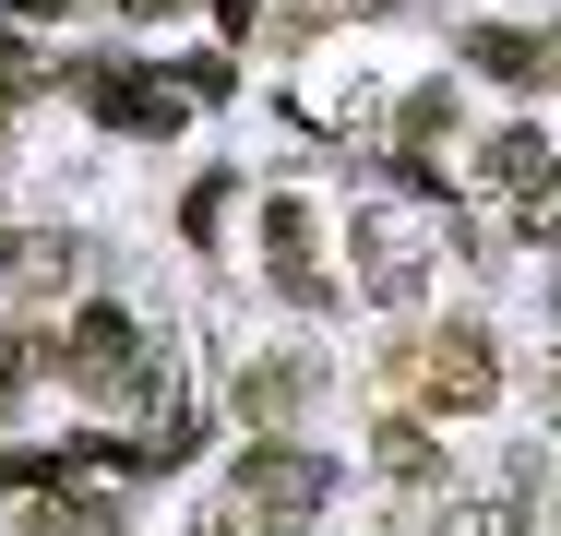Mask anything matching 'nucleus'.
Masks as SVG:
<instances>
[{
	"label": "nucleus",
	"mask_w": 561,
	"mask_h": 536,
	"mask_svg": "<svg viewBox=\"0 0 561 536\" xmlns=\"http://www.w3.org/2000/svg\"><path fill=\"white\" fill-rule=\"evenodd\" d=\"M394 167H407V179L358 203V287H370L382 311H407V299H419V275L454 250V214L419 191V155H394Z\"/></svg>",
	"instance_id": "obj_1"
},
{
	"label": "nucleus",
	"mask_w": 561,
	"mask_h": 536,
	"mask_svg": "<svg viewBox=\"0 0 561 536\" xmlns=\"http://www.w3.org/2000/svg\"><path fill=\"white\" fill-rule=\"evenodd\" d=\"M60 370H72L96 406L156 394V370H144V322H131V311H84V322H72V346H60Z\"/></svg>",
	"instance_id": "obj_2"
},
{
	"label": "nucleus",
	"mask_w": 561,
	"mask_h": 536,
	"mask_svg": "<svg viewBox=\"0 0 561 536\" xmlns=\"http://www.w3.org/2000/svg\"><path fill=\"white\" fill-rule=\"evenodd\" d=\"M490 203H502L514 238H561V155L538 131H502L490 143Z\"/></svg>",
	"instance_id": "obj_3"
},
{
	"label": "nucleus",
	"mask_w": 561,
	"mask_h": 536,
	"mask_svg": "<svg viewBox=\"0 0 561 536\" xmlns=\"http://www.w3.org/2000/svg\"><path fill=\"white\" fill-rule=\"evenodd\" d=\"M419 394H431L443 418H478V406L502 394V358H490V334H478V322H443V334L419 346Z\"/></svg>",
	"instance_id": "obj_4"
},
{
	"label": "nucleus",
	"mask_w": 561,
	"mask_h": 536,
	"mask_svg": "<svg viewBox=\"0 0 561 536\" xmlns=\"http://www.w3.org/2000/svg\"><path fill=\"white\" fill-rule=\"evenodd\" d=\"M323 489H335V465H323V453H299V441H263V453L239 465V513H275V525L323 513Z\"/></svg>",
	"instance_id": "obj_5"
},
{
	"label": "nucleus",
	"mask_w": 561,
	"mask_h": 536,
	"mask_svg": "<svg viewBox=\"0 0 561 536\" xmlns=\"http://www.w3.org/2000/svg\"><path fill=\"white\" fill-rule=\"evenodd\" d=\"M84 96H96L108 131H180L192 84H156V72H131V60H96V72H84Z\"/></svg>",
	"instance_id": "obj_6"
},
{
	"label": "nucleus",
	"mask_w": 561,
	"mask_h": 536,
	"mask_svg": "<svg viewBox=\"0 0 561 536\" xmlns=\"http://www.w3.org/2000/svg\"><path fill=\"white\" fill-rule=\"evenodd\" d=\"M263 263H275V287H287L299 311H323V299H335V275L311 263V203H299V191H275V203H263Z\"/></svg>",
	"instance_id": "obj_7"
},
{
	"label": "nucleus",
	"mask_w": 561,
	"mask_h": 536,
	"mask_svg": "<svg viewBox=\"0 0 561 536\" xmlns=\"http://www.w3.org/2000/svg\"><path fill=\"white\" fill-rule=\"evenodd\" d=\"M24 536H119V513L96 489H72V477H60V489L36 477V489H24Z\"/></svg>",
	"instance_id": "obj_8"
},
{
	"label": "nucleus",
	"mask_w": 561,
	"mask_h": 536,
	"mask_svg": "<svg viewBox=\"0 0 561 536\" xmlns=\"http://www.w3.org/2000/svg\"><path fill=\"white\" fill-rule=\"evenodd\" d=\"M466 60H478L490 84H538V72H550V48H538V36H514V24H478V36H466Z\"/></svg>",
	"instance_id": "obj_9"
},
{
	"label": "nucleus",
	"mask_w": 561,
	"mask_h": 536,
	"mask_svg": "<svg viewBox=\"0 0 561 536\" xmlns=\"http://www.w3.org/2000/svg\"><path fill=\"white\" fill-rule=\"evenodd\" d=\"M299 394H311V370H299V358H263V370H239V418H287Z\"/></svg>",
	"instance_id": "obj_10"
},
{
	"label": "nucleus",
	"mask_w": 561,
	"mask_h": 536,
	"mask_svg": "<svg viewBox=\"0 0 561 536\" xmlns=\"http://www.w3.org/2000/svg\"><path fill=\"white\" fill-rule=\"evenodd\" d=\"M443 536H514V501H466V513H443Z\"/></svg>",
	"instance_id": "obj_11"
},
{
	"label": "nucleus",
	"mask_w": 561,
	"mask_h": 536,
	"mask_svg": "<svg viewBox=\"0 0 561 536\" xmlns=\"http://www.w3.org/2000/svg\"><path fill=\"white\" fill-rule=\"evenodd\" d=\"M36 84H48V60H36V48L12 36V48H0V96H36Z\"/></svg>",
	"instance_id": "obj_12"
},
{
	"label": "nucleus",
	"mask_w": 561,
	"mask_h": 536,
	"mask_svg": "<svg viewBox=\"0 0 561 536\" xmlns=\"http://www.w3.org/2000/svg\"><path fill=\"white\" fill-rule=\"evenodd\" d=\"M119 12H144V24H168V12H192V0H119Z\"/></svg>",
	"instance_id": "obj_13"
},
{
	"label": "nucleus",
	"mask_w": 561,
	"mask_h": 536,
	"mask_svg": "<svg viewBox=\"0 0 561 536\" xmlns=\"http://www.w3.org/2000/svg\"><path fill=\"white\" fill-rule=\"evenodd\" d=\"M12 394H24V358H12V346H0V406H12Z\"/></svg>",
	"instance_id": "obj_14"
},
{
	"label": "nucleus",
	"mask_w": 561,
	"mask_h": 536,
	"mask_svg": "<svg viewBox=\"0 0 561 536\" xmlns=\"http://www.w3.org/2000/svg\"><path fill=\"white\" fill-rule=\"evenodd\" d=\"M12 12H24V24H36V12H72V0H12Z\"/></svg>",
	"instance_id": "obj_15"
},
{
	"label": "nucleus",
	"mask_w": 561,
	"mask_h": 536,
	"mask_svg": "<svg viewBox=\"0 0 561 536\" xmlns=\"http://www.w3.org/2000/svg\"><path fill=\"white\" fill-rule=\"evenodd\" d=\"M180 536H227V525H180Z\"/></svg>",
	"instance_id": "obj_16"
},
{
	"label": "nucleus",
	"mask_w": 561,
	"mask_h": 536,
	"mask_svg": "<svg viewBox=\"0 0 561 536\" xmlns=\"http://www.w3.org/2000/svg\"><path fill=\"white\" fill-rule=\"evenodd\" d=\"M550 60H561V48H550Z\"/></svg>",
	"instance_id": "obj_17"
}]
</instances>
